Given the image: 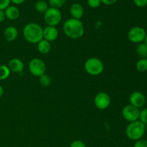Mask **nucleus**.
I'll return each instance as SVG.
<instances>
[{
	"label": "nucleus",
	"instance_id": "nucleus-1",
	"mask_svg": "<svg viewBox=\"0 0 147 147\" xmlns=\"http://www.w3.org/2000/svg\"><path fill=\"white\" fill-rule=\"evenodd\" d=\"M63 32L72 40H77L83 36L85 28L83 22L80 20L70 18L66 20L63 24Z\"/></svg>",
	"mask_w": 147,
	"mask_h": 147
},
{
	"label": "nucleus",
	"instance_id": "nucleus-2",
	"mask_svg": "<svg viewBox=\"0 0 147 147\" xmlns=\"http://www.w3.org/2000/svg\"><path fill=\"white\" fill-rule=\"evenodd\" d=\"M23 37L24 40L31 44H37L43 39V28L35 22H30L23 28Z\"/></svg>",
	"mask_w": 147,
	"mask_h": 147
},
{
	"label": "nucleus",
	"instance_id": "nucleus-3",
	"mask_svg": "<svg viewBox=\"0 0 147 147\" xmlns=\"http://www.w3.org/2000/svg\"><path fill=\"white\" fill-rule=\"evenodd\" d=\"M146 133V125L140 121L131 122L126 129V135L129 139L136 142L143 139Z\"/></svg>",
	"mask_w": 147,
	"mask_h": 147
},
{
	"label": "nucleus",
	"instance_id": "nucleus-4",
	"mask_svg": "<svg viewBox=\"0 0 147 147\" xmlns=\"http://www.w3.org/2000/svg\"><path fill=\"white\" fill-rule=\"evenodd\" d=\"M84 69L86 73L92 76H98L104 70V65L102 60L96 57L87 59L85 62Z\"/></svg>",
	"mask_w": 147,
	"mask_h": 147
},
{
	"label": "nucleus",
	"instance_id": "nucleus-5",
	"mask_svg": "<svg viewBox=\"0 0 147 147\" xmlns=\"http://www.w3.org/2000/svg\"><path fill=\"white\" fill-rule=\"evenodd\" d=\"M62 13L59 9L49 7L44 13V20L47 26L56 27L62 20Z\"/></svg>",
	"mask_w": 147,
	"mask_h": 147
},
{
	"label": "nucleus",
	"instance_id": "nucleus-6",
	"mask_svg": "<svg viewBox=\"0 0 147 147\" xmlns=\"http://www.w3.org/2000/svg\"><path fill=\"white\" fill-rule=\"evenodd\" d=\"M146 33L147 32L144 28L140 26H135L129 30L127 37L131 42L138 45L144 42Z\"/></svg>",
	"mask_w": 147,
	"mask_h": 147
},
{
	"label": "nucleus",
	"instance_id": "nucleus-7",
	"mask_svg": "<svg viewBox=\"0 0 147 147\" xmlns=\"http://www.w3.org/2000/svg\"><path fill=\"white\" fill-rule=\"evenodd\" d=\"M30 73L35 77H40L45 73L46 65L42 59L33 58L30 61L28 65Z\"/></svg>",
	"mask_w": 147,
	"mask_h": 147
},
{
	"label": "nucleus",
	"instance_id": "nucleus-8",
	"mask_svg": "<svg viewBox=\"0 0 147 147\" xmlns=\"http://www.w3.org/2000/svg\"><path fill=\"white\" fill-rule=\"evenodd\" d=\"M140 110L131 105L129 104L125 106L122 109V116L129 123L136 121L139 120Z\"/></svg>",
	"mask_w": 147,
	"mask_h": 147
},
{
	"label": "nucleus",
	"instance_id": "nucleus-9",
	"mask_svg": "<svg viewBox=\"0 0 147 147\" xmlns=\"http://www.w3.org/2000/svg\"><path fill=\"white\" fill-rule=\"evenodd\" d=\"M111 97L107 93L100 92L94 98L93 103L99 110H106L111 105Z\"/></svg>",
	"mask_w": 147,
	"mask_h": 147
},
{
	"label": "nucleus",
	"instance_id": "nucleus-10",
	"mask_svg": "<svg viewBox=\"0 0 147 147\" xmlns=\"http://www.w3.org/2000/svg\"><path fill=\"white\" fill-rule=\"evenodd\" d=\"M129 104L137 109H141L144 106L146 103V96L141 91H134L129 96Z\"/></svg>",
	"mask_w": 147,
	"mask_h": 147
},
{
	"label": "nucleus",
	"instance_id": "nucleus-11",
	"mask_svg": "<svg viewBox=\"0 0 147 147\" xmlns=\"http://www.w3.org/2000/svg\"><path fill=\"white\" fill-rule=\"evenodd\" d=\"M58 35L59 32L56 27L47 26L43 28V39L47 40L50 42L57 40Z\"/></svg>",
	"mask_w": 147,
	"mask_h": 147
},
{
	"label": "nucleus",
	"instance_id": "nucleus-12",
	"mask_svg": "<svg viewBox=\"0 0 147 147\" xmlns=\"http://www.w3.org/2000/svg\"><path fill=\"white\" fill-rule=\"evenodd\" d=\"M7 66H8L10 71L16 73H22L24 68V63L20 59L17 58V57L11 59Z\"/></svg>",
	"mask_w": 147,
	"mask_h": 147
},
{
	"label": "nucleus",
	"instance_id": "nucleus-13",
	"mask_svg": "<svg viewBox=\"0 0 147 147\" xmlns=\"http://www.w3.org/2000/svg\"><path fill=\"white\" fill-rule=\"evenodd\" d=\"M70 14L72 18L80 20L84 14V8L79 3H73L70 7Z\"/></svg>",
	"mask_w": 147,
	"mask_h": 147
},
{
	"label": "nucleus",
	"instance_id": "nucleus-14",
	"mask_svg": "<svg viewBox=\"0 0 147 147\" xmlns=\"http://www.w3.org/2000/svg\"><path fill=\"white\" fill-rule=\"evenodd\" d=\"M18 37V30L14 26H8L4 31V37L7 41L13 42Z\"/></svg>",
	"mask_w": 147,
	"mask_h": 147
},
{
	"label": "nucleus",
	"instance_id": "nucleus-15",
	"mask_svg": "<svg viewBox=\"0 0 147 147\" xmlns=\"http://www.w3.org/2000/svg\"><path fill=\"white\" fill-rule=\"evenodd\" d=\"M4 14H5L6 18L14 21L20 17V11L16 6L10 5L4 10Z\"/></svg>",
	"mask_w": 147,
	"mask_h": 147
},
{
	"label": "nucleus",
	"instance_id": "nucleus-16",
	"mask_svg": "<svg viewBox=\"0 0 147 147\" xmlns=\"http://www.w3.org/2000/svg\"><path fill=\"white\" fill-rule=\"evenodd\" d=\"M37 49L41 54H47L51 50V44L47 40L42 39L37 44Z\"/></svg>",
	"mask_w": 147,
	"mask_h": 147
},
{
	"label": "nucleus",
	"instance_id": "nucleus-17",
	"mask_svg": "<svg viewBox=\"0 0 147 147\" xmlns=\"http://www.w3.org/2000/svg\"><path fill=\"white\" fill-rule=\"evenodd\" d=\"M49 8V4L44 0H39L34 4V9L39 13H45Z\"/></svg>",
	"mask_w": 147,
	"mask_h": 147
},
{
	"label": "nucleus",
	"instance_id": "nucleus-18",
	"mask_svg": "<svg viewBox=\"0 0 147 147\" xmlns=\"http://www.w3.org/2000/svg\"><path fill=\"white\" fill-rule=\"evenodd\" d=\"M136 54L141 58H147V45L145 42L138 44L136 48Z\"/></svg>",
	"mask_w": 147,
	"mask_h": 147
},
{
	"label": "nucleus",
	"instance_id": "nucleus-19",
	"mask_svg": "<svg viewBox=\"0 0 147 147\" xmlns=\"http://www.w3.org/2000/svg\"><path fill=\"white\" fill-rule=\"evenodd\" d=\"M136 68L140 73L147 71V58H140L136 64Z\"/></svg>",
	"mask_w": 147,
	"mask_h": 147
},
{
	"label": "nucleus",
	"instance_id": "nucleus-20",
	"mask_svg": "<svg viewBox=\"0 0 147 147\" xmlns=\"http://www.w3.org/2000/svg\"><path fill=\"white\" fill-rule=\"evenodd\" d=\"M11 71L8 66L5 65H0V80H4L8 78Z\"/></svg>",
	"mask_w": 147,
	"mask_h": 147
},
{
	"label": "nucleus",
	"instance_id": "nucleus-21",
	"mask_svg": "<svg viewBox=\"0 0 147 147\" xmlns=\"http://www.w3.org/2000/svg\"><path fill=\"white\" fill-rule=\"evenodd\" d=\"M39 81L40 83L44 87H48L51 84V78L47 74H43L42 76L39 77Z\"/></svg>",
	"mask_w": 147,
	"mask_h": 147
},
{
	"label": "nucleus",
	"instance_id": "nucleus-22",
	"mask_svg": "<svg viewBox=\"0 0 147 147\" xmlns=\"http://www.w3.org/2000/svg\"><path fill=\"white\" fill-rule=\"evenodd\" d=\"M66 2V0H48V4L50 7L59 9L63 7Z\"/></svg>",
	"mask_w": 147,
	"mask_h": 147
},
{
	"label": "nucleus",
	"instance_id": "nucleus-23",
	"mask_svg": "<svg viewBox=\"0 0 147 147\" xmlns=\"http://www.w3.org/2000/svg\"><path fill=\"white\" fill-rule=\"evenodd\" d=\"M139 121L142 122L144 124H147V108H144L140 111Z\"/></svg>",
	"mask_w": 147,
	"mask_h": 147
},
{
	"label": "nucleus",
	"instance_id": "nucleus-24",
	"mask_svg": "<svg viewBox=\"0 0 147 147\" xmlns=\"http://www.w3.org/2000/svg\"><path fill=\"white\" fill-rule=\"evenodd\" d=\"M88 5L92 9L98 8L101 5V1L100 0H87Z\"/></svg>",
	"mask_w": 147,
	"mask_h": 147
},
{
	"label": "nucleus",
	"instance_id": "nucleus-25",
	"mask_svg": "<svg viewBox=\"0 0 147 147\" xmlns=\"http://www.w3.org/2000/svg\"><path fill=\"white\" fill-rule=\"evenodd\" d=\"M134 147H147V139H142L135 142Z\"/></svg>",
	"mask_w": 147,
	"mask_h": 147
},
{
	"label": "nucleus",
	"instance_id": "nucleus-26",
	"mask_svg": "<svg viewBox=\"0 0 147 147\" xmlns=\"http://www.w3.org/2000/svg\"><path fill=\"white\" fill-rule=\"evenodd\" d=\"M11 1L10 0H0V10H4L10 6Z\"/></svg>",
	"mask_w": 147,
	"mask_h": 147
},
{
	"label": "nucleus",
	"instance_id": "nucleus-27",
	"mask_svg": "<svg viewBox=\"0 0 147 147\" xmlns=\"http://www.w3.org/2000/svg\"><path fill=\"white\" fill-rule=\"evenodd\" d=\"M70 147H87L86 144L80 140H75L70 144Z\"/></svg>",
	"mask_w": 147,
	"mask_h": 147
},
{
	"label": "nucleus",
	"instance_id": "nucleus-28",
	"mask_svg": "<svg viewBox=\"0 0 147 147\" xmlns=\"http://www.w3.org/2000/svg\"><path fill=\"white\" fill-rule=\"evenodd\" d=\"M135 5L138 7H145L147 5V0H133Z\"/></svg>",
	"mask_w": 147,
	"mask_h": 147
},
{
	"label": "nucleus",
	"instance_id": "nucleus-29",
	"mask_svg": "<svg viewBox=\"0 0 147 147\" xmlns=\"http://www.w3.org/2000/svg\"><path fill=\"white\" fill-rule=\"evenodd\" d=\"M102 4H105V5H113V4H116L118 0H100Z\"/></svg>",
	"mask_w": 147,
	"mask_h": 147
},
{
	"label": "nucleus",
	"instance_id": "nucleus-30",
	"mask_svg": "<svg viewBox=\"0 0 147 147\" xmlns=\"http://www.w3.org/2000/svg\"><path fill=\"white\" fill-rule=\"evenodd\" d=\"M5 19H6V17H5V14H4V11H3V10H0V23L3 22Z\"/></svg>",
	"mask_w": 147,
	"mask_h": 147
},
{
	"label": "nucleus",
	"instance_id": "nucleus-31",
	"mask_svg": "<svg viewBox=\"0 0 147 147\" xmlns=\"http://www.w3.org/2000/svg\"><path fill=\"white\" fill-rule=\"evenodd\" d=\"M11 3H13L14 4H16V5H20V4H23L26 0H10Z\"/></svg>",
	"mask_w": 147,
	"mask_h": 147
},
{
	"label": "nucleus",
	"instance_id": "nucleus-32",
	"mask_svg": "<svg viewBox=\"0 0 147 147\" xmlns=\"http://www.w3.org/2000/svg\"><path fill=\"white\" fill-rule=\"evenodd\" d=\"M3 95H4V88H3V87H1L0 86V98L2 97Z\"/></svg>",
	"mask_w": 147,
	"mask_h": 147
},
{
	"label": "nucleus",
	"instance_id": "nucleus-33",
	"mask_svg": "<svg viewBox=\"0 0 147 147\" xmlns=\"http://www.w3.org/2000/svg\"><path fill=\"white\" fill-rule=\"evenodd\" d=\"M144 42L145 44L147 45V33H146V38H145V40H144Z\"/></svg>",
	"mask_w": 147,
	"mask_h": 147
}]
</instances>
